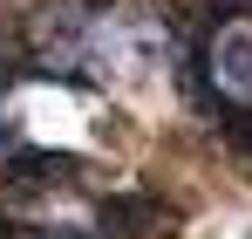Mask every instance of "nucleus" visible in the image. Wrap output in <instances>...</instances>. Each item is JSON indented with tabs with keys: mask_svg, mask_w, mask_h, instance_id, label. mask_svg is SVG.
I'll list each match as a JSON object with an SVG mask.
<instances>
[{
	"mask_svg": "<svg viewBox=\"0 0 252 239\" xmlns=\"http://www.w3.org/2000/svg\"><path fill=\"white\" fill-rule=\"evenodd\" d=\"M150 226H164V205L143 199V192H123V199L102 205V233H109V239H143Z\"/></svg>",
	"mask_w": 252,
	"mask_h": 239,
	"instance_id": "f257e3e1",
	"label": "nucleus"
},
{
	"mask_svg": "<svg viewBox=\"0 0 252 239\" xmlns=\"http://www.w3.org/2000/svg\"><path fill=\"white\" fill-rule=\"evenodd\" d=\"M0 239H21V226H14V219H0Z\"/></svg>",
	"mask_w": 252,
	"mask_h": 239,
	"instance_id": "7ed1b4c3",
	"label": "nucleus"
},
{
	"mask_svg": "<svg viewBox=\"0 0 252 239\" xmlns=\"http://www.w3.org/2000/svg\"><path fill=\"white\" fill-rule=\"evenodd\" d=\"M75 164L68 158H55V151H14L7 158V178H21V185H34V178H68Z\"/></svg>",
	"mask_w": 252,
	"mask_h": 239,
	"instance_id": "f03ea898",
	"label": "nucleus"
}]
</instances>
